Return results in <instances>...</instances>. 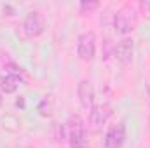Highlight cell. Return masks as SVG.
Listing matches in <instances>:
<instances>
[{
	"label": "cell",
	"mask_w": 150,
	"mask_h": 148,
	"mask_svg": "<svg viewBox=\"0 0 150 148\" xmlns=\"http://www.w3.org/2000/svg\"><path fill=\"white\" fill-rule=\"evenodd\" d=\"M68 141L70 148H89L87 147V125L80 115H70L68 118Z\"/></svg>",
	"instance_id": "obj_2"
},
{
	"label": "cell",
	"mask_w": 150,
	"mask_h": 148,
	"mask_svg": "<svg viewBox=\"0 0 150 148\" xmlns=\"http://www.w3.org/2000/svg\"><path fill=\"white\" fill-rule=\"evenodd\" d=\"M38 113L42 117H51V113H52V99H51V96H45L38 103Z\"/></svg>",
	"instance_id": "obj_11"
},
{
	"label": "cell",
	"mask_w": 150,
	"mask_h": 148,
	"mask_svg": "<svg viewBox=\"0 0 150 148\" xmlns=\"http://www.w3.org/2000/svg\"><path fill=\"white\" fill-rule=\"evenodd\" d=\"M138 9H140V14H143L145 18H150V0H142L138 4Z\"/></svg>",
	"instance_id": "obj_13"
},
{
	"label": "cell",
	"mask_w": 150,
	"mask_h": 148,
	"mask_svg": "<svg viewBox=\"0 0 150 148\" xmlns=\"http://www.w3.org/2000/svg\"><path fill=\"white\" fill-rule=\"evenodd\" d=\"M77 96L80 101V106L86 111H91L94 106V87L91 84V80L82 78L77 85Z\"/></svg>",
	"instance_id": "obj_7"
},
{
	"label": "cell",
	"mask_w": 150,
	"mask_h": 148,
	"mask_svg": "<svg viewBox=\"0 0 150 148\" xmlns=\"http://www.w3.org/2000/svg\"><path fill=\"white\" fill-rule=\"evenodd\" d=\"M77 54L82 61H93L96 56V35L94 32L87 30L80 33L77 38Z\"/></svg>",
	"instance_id": "obj_4"
},
{
	"label": "cell",
	"mask_w": 150,
	"mask_h": 148,
	"mask_svg": "<svg viewBox=\"0 0 150 148\" xmlns=\"http://www.w3.org/2000/svg\"><path fill=\"white\" fill-rule=\"evenodd\" d=\"M0 106H2V94H0Z\"/></svg>",
	"instance_id": "obj_14"
},
{
	"label": "cell",
	"mask_w": 150,
	"mask_h": 148,
	"mask_svg": "<svg viewBox=\"0 0 150 148\" xmlns=\"http://www.w3.org/2000/svg\"><path fill=\"white\" fill-rule=\"evenodd\" d=\"M136 21H138V18H136V9H134L131 4H126V5H122V7L115 12V16H113V30H115L119 35H127V33H131V32L134 30Z\"/></svg>",
	"instance_id": "obj_1"
},
{
	"label": "cell",
	"mask_w": 150,
	"mask_h": 148,
	"mask_svg": "<svg viewBox=\"0 0 150 148\" xmlns=\"http://www.w3.org/2000/svg\"><path fill=\"white\" fill-rule=\"evenodd\" d=\"M51 138H52L56 143L65 141V127H63L59 122H52V125H51Z\"/></svg>",
	"instance_id": "obj_10"
},
{
	"label": "cell",
	"mask_w": 150,
	"mask_h": 148,
	"mask_svg": "<svg viewBox=\"0 0 150 148\" xmlns=\"http://www.w3.org/2000/svg\"><path fill=\"white\" fill-rule=\"evenodd\" d=\"M103 148H105V147H103Z\"/></svg>",
	"instance_id": "obj_15"
},
{
	"label": "cell",
	"mask_w": 150,
	"mask_h": 148,
	"mask_svg": "<svg viewBox=\"0 0 150 148\" xmlns=\"http://www.w3.org/2000/svg\"><path fill=\"white\" fill-rule=\"evenodd\" d=\"M133 54H134V40L133 38H122L115 47H113V56L117 58V61L124 66L131 65L133 61Z\"/></svg>",
	"instance_id": "obj_8"
},
{
	"label": "cell",
	"mask_w": 150,
	"mask_h": 148,
	"mask_svg": "<svg viewBox=\"0 0 150 148\" xmlns=\"http://www.w3.org/2000/svg\"><path fill=\"white\" fill-rule=\"evenodd\" d=\"M112 117V106L108 103H101V105H94L93 110L89 111V131L91 132H100L103 129V125L108 122V118Z\"/></svg>",
	"instance_id": "obj_5"
},
{
	"label": "cell",
	"mask_w": 150,
	"mask_h": 148,
	"mask_svg": "<svg viewBox=\"0 0 150 148\" xmlns=\"http://www.w3.org/2000/svg\"><path fill=\"white\" fill-rule=\"evenodd\" d=\"M98 5H100L98 2H80V4H79V9H80L82 14H87V12L98 9Z\"/></svg>",
	"instance_id": "obj_12"
},
{
	"label": "cell",
	"mask_w": 150,
	"mask_h": 148,
	"mask_svg": "<svg viewBox=\"0 0 150 148\" xmlns=\"http://www.w3.org/2000/svg\"><path fill=\"white\" fill-rule=\"evenodd\" d=\"M19 84H21V77H19V73H16V72H7L5 75L0 77V89L5 94L14 92L19 87Z\"/></svg>",
	"instance_id": "obj_9"
},
{
	"label": "cell",
	"mask_w": 150,
	"mask_h": 148,
	"mask_svg": "<svg viewBox=\"0 0 150 148\" xmlns=\"http://www.w3.org/2000/svg\"><path fill=\"white\" fill-rule=\"evenodd\" d=\"M126 143V125L124 122H117L108 127L105 134V148H122Z\"/></svg>",
	"instance_id": "obj_6"
},
{
	"label": "cell",
	"mask_w": 150,
	"mask_h": 148,
	"mask_svg": "<svg viewBox=\"0 0 150 148\" xmlns=\"http://www.w3.org/2000/svg\"><path fill=\"white\" fill-rule=\"evenodd\" d=\"M45 32V19L40 11H30L23 19V33L26 38H37Z\"/></svg>",
	"instance_id": "obj_3"
}]
</instances>
